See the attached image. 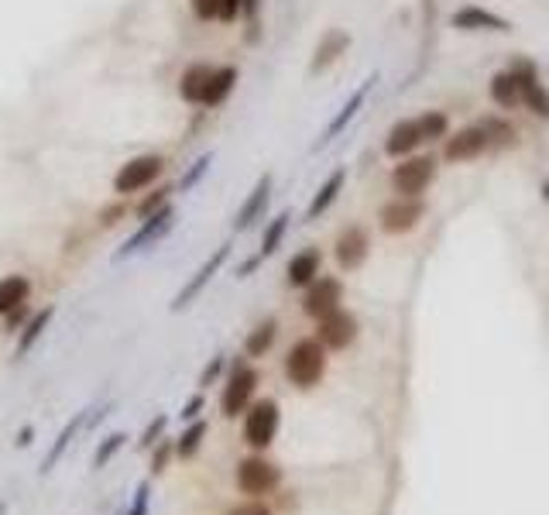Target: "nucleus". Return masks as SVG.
<instances>
[{"label":"nucleus","mask_w":549,"mask_h":515,"mask_svg":"<svg viewBox=\"0 0 549 515\" xmlns=\"http://www.w3.org/2000/svg\"><path fill=\"white\" fill-rule=\"evenodd\" d=\"M327 375V347L316 336H303L286 354V378L295 388H312Z\"/></svg>","instance_id":"nucleus-1"},{"label":"nucleus","mask_w":549,"mask_h":515,"mask_svg":"<svg viewBox=\"0 0 549 515\" xmlns=\"http://www.w3.org/2000/svg\"><path fill=\"white\" fill-rule=\"evenodd\" d=\"M439 162L433 155H409L398 158L392 169V193L395 196H422L437 182Z\"/></svg>","instance_id":"nucleus-2"},{"label":"nucleus","mask_w":549,"mask_h":515,"mask_svg":"<svg viewBox=\"0 0 549 515\" xmlns=\"http://www.w3.org/2000/svg\"><path fill=\"white\" fill-rule=\"evenodd\" d=\"M162 172H165V158L162 155H134L131 162H124L121 172L113 176V193H117V196L145 193L148 186L158 182Z\"/></svg>","instance_id":"nucleus-3"},{"label":"nucleus","mask_w":549,"mask_h":515,"mask_svg":"<svg viewBox=\"0 0 549 515\" xmlns=\"http://www.w3.org/2000/svg\"><path fill=\"white\" fill-rule=\"evenodd\" d=\"M172 227H176V206L165 203L162 210H154L152 217L141 220V227H137L131 237L124 241V247L113 254V262H124V258H131V254H137V251H148V247L158 245Z\"/></svg>","instance_id":"nucleus-4"},{"label":"nucleus","mask_w":549,"mask_h":515,"mask_svg":"<svg viewBox=\"0 0 549 515\" xmlns=\"http://www.w3.org/2000/svg\"><path fill=\"white\" fill-rule=\"evenodd\" d=\"M422 217H426V200H422V196H395V200H388L381 206L378 224H381L385 234L402 237V234L416 230Z\"/></svg>","instance_id":"nucleus-5"},{"label":"nucleus","mask_w":549,"mask_h":515,"mask_svg":"<svg viewBox=\"0 0 549 515\" xmlns=\"http://www.w3.org/2000/svg\"><path fill=\"white\" fill-rule=\"evenodd\" d=\"M279 403L275 399H262V403L247 405V416H244V440L251 444L254 450L271 447L275 433H279Z\"/></svg>","instance_id":"nucleus-6"},{"label":"nucleus","mask_w":549,"mask_h":515,"mask_svg":"<svg viewBox=\"0 0 549 515\" xmlns=\"http://www.w3.org/2000/svg\"><path fill=\"white\" fill-rule=\"evenodd\" d=\"M258 381L262 378H258L254 368H247V364H234L230 378H227V385H223V395H220V409H223L227 419H234V416L247 412V405H251V399H254Z\"/></svg>","instance_id":"nucleus-7"},{"label":"nucleus","mask_w":549,"mask_h":515,"mask_svg":"<svg viewBox=\"0 0 549 515\" xmlns=\"http://www.w3.org/2000/svg\"><path fill=\"white\" fill-rule=\"evenodd\" d=\"M484 152H491V137H487L481 120L478 124H467V128L453 131V135H446V141H443V162H450V165L474 162Z\"/></svg>","instance_id":"nucleus-8"},{"label":"nucleus","mask_w":549,"mask_h":515,"mask_svg":"<svg viewBox=\"0 0 549 515\" xmlns=\"http://www.w3.org/2000/svg\"><path fill=\"white\" fill-rule=\"evenodd\" d=\"M450 28L453 31H467V35H474V31H495V35L515 31V24L508 21V18H502L491 7H481V4H463V7H457L450 14Z\"/></svg>","instance_id":"nucleus-9"},{"label":"nucleus","mask_w":549,"mask_h":515,"mask_svg":"<svg viewBox=\"0 0 549 515\" xmlns=\"http://www.w3.org/2000/svg\"><path fill=\"white\" fill-rule=\"evenodd\" d=\"M344 303V282L333 278V275H320L312 286H306V295H303V313L312 316V320H323L333 310H340Z\"/></svg>","instance_id":"nucleus-10"},{"label":"nucleus","mask_w":549,"mask_h":515,"mask_svg":"<svg viewBox=\"0 0 549 515\" xmlns=\"http://www.w3.org/2000/svg\"><path fill=\"white\" fill-rule=\"evenodd\" d=\"M368 254H371V234H368V230H364L361 224L344 227V230L337 234L333 258H337V265H340L344 271L361 269V265L368 262Z\"/></svg>","instance_id":"nucleus-11"},{"label":"nucleus","mask_w":549,"mask_h":515,"mask_svg":"<svg viewBox=\"0 0 549 515\" xmlns=\"http://www.w3.org/2000/svg\"><path fill=\"white\" fill-rule=\"evenodd\" d=\"M279 481H282V470L275 468L271 461H264V457H247V461H241V468H237V488L244 494H251V498L275 492Z\"/></svg>","instance_id":"nucleus-12"},{"label":"nucleus","mask_w":549,"mask_h":515,"mask_svg":"<svg viewBox=\"0 0 549 515\" xmlns=\"http://www.w3.org/2000/svg\"><path fill=\"white\" fill-rule=\"evenodd\" d=\"M508 69H515V76H519V83H522V107H526L528 113H536V117L549 120V90H546V83L539 79V69L532 66L528 59H515Z\"/></svg>","instance_id":"nucleus-13"},{"label":"nucleus","mask_w":549,"mask_h":515,"mask_svg":"<svg viewBox=\"0 0 549 515\" xmlns=\"http://www.w3.org/2000/svg\"><path fill=\"white\" fill-rule=\"evenodd\" d=\"M374 83H378V72H374V76H368V79H364V83H361V87H357V90H354L351 96H347V104H344L340 111L333 113V120H329L327 128H323V135H320V141H316V152H320V148H327L333 137L347 131V124H351L354 117L361 113V107L368 104V96H371Z\"/></svg>","instance_id":"nucleus-14"},{"label":"nucleus","mask_w":549,"mask_h":515,"mask_svg":"<svg viewBox=\"0 0 549 515\" xmlns=\"http://www.w3.org/2000/svg\"><path fill=\"white\" fill-rule=\"evenodd\" d=\"M357 316L347 313V310H333L329 316L320 320V330H316V340L329 347V351H344L357 340Z\"/></svg>","instance_id":"nucleus-15"},{"label":"nucleus","mask_w":549,"mask_h":515,"mask_svg":"<svg viewBox=\"0 0 549 515\" xmlns=\"http://www.w3.org/2000/svg\"><path fill=\"white\" fill-rule=\"evenodd\" d=\"M227 258H230V245H220L217 251H213V254L203 262V269H196V275H193V278H189V282L179 289L176 299H172V310H176V313H179V310H186L189 303H196V295L206 289L210 282H213V275L223 269V262H227Z\"/></svg>","instance_id":"nucleus-16"},{"label":"nucleus","mask_w":549,"mask_h":515,"mask_svg":"<svg viewBox=\"0 0 549 515\" xmlns=\"http://www.w3.org/2000/svg\"><path fill=\"white\" fill-rule=\"evenodd\" d=\"M422 145H426V137H422L419 120L416 117H402V120H395V124L388 128V135H385V155L398 162V158L416 155Z\"/></svg>","instance_id":"nucleus-17"},{"label":"nucleus","mask_w":549,"mask_h":515,"mask_svg":"<svg viewBox=\"0 0 549 515\" xmlns=\"http://www.w3.org/2000/svg\"><path fill=\"white\" fill-rule=\"evenodd\" d=\"M347 48H351V35H347V31H340V28H329L327 35L320 38V46L312 48V59H309V76H320V72H327L329 66H337V62H340V55H347Z\"/></svg>","instance_id":"nucleus-18"},{"label":"nucleus","mask_w":549,"mask_h":515,"mask_svg":"<svg viewBox=\"0 0 549 515\" xmlns=\"http://www.w3.org/2000/svg\"><path fill=\"white\" fill-rule=\"evenodd\" d=\"M320 269H323V251L320 247H303L288 258L286 265V282L292 289H306L320 278Z\"/></svg>","instance_id":"nucleus-19"},{"label":"nucleus","mask_w":549,"mask_h":515,"mask_svg":"<svg viewBox=\"0 0 549 515\" xmlns=\"http://www.w3.org/2000/svg\"><path fill=\"white\" fill-rule=\"evenodd\" d=\"M271 189H275V179H271V172H264L262 179L254 182V189L247 193V200L241 203V210L234 217V230H247L254 220H262L264 210H268V200H271Z\"/></svg>","instance_id":"nucleus-20"},{"label":"nucleus","mask_w":549,"mask_h":515,"mask_svg":"<svg viewBox=\"0 0 549 515\" xmlns=\"http://www.w3.org/2000/svg\"><path fill=\"white\" fill-rule=\"evenodd\" d=\"M487 93H491V104H495L498 111H515V107H522V83H519L515 69L495 72Z\"/></svg>","instance_id":"nucleus-21"},{"label":"nucleus","mask_w":549,"mask_h":515,"mask_svg":"<svg viewBox=\"0 0 549 515\" xmlns=\"http://www.w3.org/2000/svg\"><path fill=\"white\" fill-rule=\"evenodd\" d=\"M344 182H347V169L340 165V169H333L327 176V182L312 193V200H309V206H306V220H320V217L327 213L329 206L337 203V196L344 193Z\"/></svg>","instance_id":"nucleus-22"},{"label":"nucleus","mask_w":549,"mask_h":515,"mask_svg":"<svg viewBox=\"0 0 549 515\" xmlns=\"http://www.w3.org/2000/svg\"><path fill=\"white\" fill-rule=\"evenodd\" d=\"M237 79H241L237 66H213V76H210V83H206V93H203V104H199V107H220V104L234 93Z\"/></svg>","instance_id":"nucleus-23"},{"label":"nucleus","mask_w":549,"mask_h":515,"mask_svg":"<svg viewBox=\"0 0 549 515\" xmlns=\"http://www.w3.org/2000/svg\"><path fill=\"white\" fill-rule=\"evenodd\" d=\"M210 76H213V66H206V62H193V66H186V72L179 76V96L186 100V104H203V93H206V83H210Z\"/></svg>","instance_id":"nucleus-24"},{"label":"nucleus","mask_w":549,"mask_h":515,"mask_svg":"<svg viewBox=\"0 0 549 515\" xmlns=\"http://www.w3.org/2000/svg\"><path fill=\"white\" fill-rule=\"evenodd\" d=\"M28 299H31V282L24 275L0 278V316H11L14 310H21Z\"/></svg>","instance_id":"nucleus-25"},{"label":"nucleus","mask_w":549,"mask_h":515,"mask_svg":"<svg viewBox=\"0 0 549 515\" xmlns=\"http://www.w3.org/2000/svg\"><path fill=\"white\" fill-rule=\"evenodd\" d=\"M275 334H279V323H275V320L258 323V327L247 334V340H244V354H247V358H264V354L271 351V344H275Z\"/></svg>","instance_id":"nucleus-26"},{"label":"nucleus","mask_w":549,"mask_h":515,"mask_svg":"<svg viewBox=\"0 0 549 515\" xmlns=\"http://www.w3.org/2000/svg\"><path fill=\"white\" fill-rule=\"evenodd\" d=\"M52 316H55V310L52 306H45V310H38V313L28 320V327L21 330V336H18V347H14V358H24L31 347H35V340L45 334V327L52 323Z\"/></svg>","instance_id":"nucleus-27"},{"label":"nucleus","mask_w":549,"mask_h":515,"mask_svg":"<svg viewBox=\"0 0 549 515\" xmlns=\"http://www.w3.org/2000/svg\"><path fill=\"white\" fill-rule=\"evenodd\" d=\"M288 220H292V213L288 210H282L279 217H271L268 220V227H264V234H262V262L264 258H271L279 247H282V241H286V234H288Z\"/></svg>","instance_id":"nucleus-28"},{"label":"nucleus","mask_w":549,"mask_h":515,"mask_svg":"<svg viewBox=\"0 0 549 515\" xmlns=\"http://www.w3.org/2000/svg\"><path fill=\"white\" fill-rule=\"evenodd\" d=\"M79 426H83V412H76V416H72V419L66 423V429H62V433L55 436V444H52V450L45 453V461H42V474H48V470L59 464V457L66 453V447L72 444V436L79 433Z\"/></svg>","instance_id":"nucleus-29"},{"label":"nucleus","mask_w":549,"mask_h":515,"mask_svg":"<svg viewBox=\"0 0 549 515\" xmlns=\"http://www.w3.org/2000/svg\"><path fill=\"white\" fill-rule=\"evenodd\" d=\"M484 131H487V137H491V148H515L519 145V131L508 124L505 117H484L481 120Z\"/></svg>","instance_id":"nucleus-30"},{"label":"nucleus","mask_w":549,"mask_h":515,"mask_svg":"<svg viewBox=\"0 0 549 515\" xmlns=\"http://www.w3.org/2000/svg\"><path fill=\"white\" fill-rule=\"evenodd\" d=\"M416 120H419V128H422L426 145H433V141H446V135H450V117H446L443 111H422Z\"/></svg>","instance_id":"nucleus-31"},{"label":"nucleus","mask_w":549,"mask_h":515,"mask_svg":"<svg viewBox=\"0 0 549 515\" xmlns=\"http://www.w3.org/2000/svg\"><path fill=\"white\" fill-rule=\"evenodd\" d=\"M203 436H206V423L199 419V423H193L182 436H179V444H176V453L179 457H193L199 450V444H203Z\"/></svg>","instance_id":"nucleus-32"},{"label":"nucleus","mask_w":549,"mask_h":515,"mask_svg":"<svg viewBox=\"0 0 549 515\" xmlns=\"http://www.w3.org/2000/svg\"><path fill=\"white\" fill-rule=\"evenodd\" d=\"M124 440H128L124 433H110L107 440L100 444V450H96V457H93V468H107V461L117 453V450L124 447Z\"/></svg>","instance_id":"nucleus-33"},{"label":"nucleus","mask_w":549,"mask_h":515,"mask_svg":"<svg viewBox=\"0 0 549 515\" xmlns=\"http://www.w3.org/2000/svg\"><path fill=\"white\" fill-rule=\"evenodd\" d=\"M169 193H172V186H158V189H152V196L141 200V206H137V217L145 220V217H152L154 210H162V206L169 203Z\"/></svg>","instance_id":"nucleus-34"},{"label":"nucleus","mask_w":549,"mask_h":515,"mask_svg":"<svg viewBox=\"0 0 549 515\" xmlns=\"http://www.w3.org/2000/svg\"><path fill=\"white\" fill-rule=\"evenodd\" d=\"M210 162H213V152H206V155H199L196 162H193V169L182 176V182H179V189H193L206 172H210Z\"/></svg>","instance_id":"nucleus-35"},{"label":"nucleus","mask_w":549,"mask_h":515,"mask_svg":"<svg viewBox=\"0 0 549 515\" xmlns=\"http://www.w3.org/2000/svg\"><path fill=\"white\" fill-rule=\"evenodd\" d=\"M189 7L199 21H217L220 14V0H189Z\"/></svg>","instance_id":"nucleus-36"},{"label":"nucleus","mask_w":549,"mask_h":515,"mask_svg":"<svg viewBox=\"0 0 549 515\" xmlns=\"http://www.w3.org/2000/svg\"><path fill=\"white\" fill-rule=\"evenodd\" d=\"M244 14V0H220V14H217V21H237Z\"/></svg>","instance_id":"nucleus-37"},{"label":"nucleus","mask_w":549,"mask_h":515,"mask_svg":"<svg viewBox=\"0 0 549 515\" xmlns=\"http://www.w3.org/2000/svg\"><path fill=\"white\" fill-rule=\"evenodd\" d=\"M148 502H152V488H148V485H137V492H134V505L128 515H148Z\"/></svg>","instance_id":"nucleus-38"},{"label":"nucleus","mask_w":549,"mask_h":515,"mask_svg":"<svg viewBox=\"0 0 549 515\" xmlns=\"http://www.w3.org/2000/svg\"><path fill=\"white\" fill-rule=\"evenodd\" d=\"M220 371H223V354H217V358L206 364V371L199 375V388H206V385H213V381L220 378Z\"/></svg>","instance_id":"nucleus-39"},{"label":"nucleus","mask_w":549,"mask_h":515,"mask_svg":"<svg viewBox=\"0 0 549 515\" xmlns=\"http://www.w3.org/2000/svg\"><path fill=\"white\" fill-rule=\"evenodd\" d=\"M165 423H169L165 416H154V419H152V426H148V429H145V436H141V450H145V447H152L154 440L162 436V429H165Z\"/></svg>","instance_id":"nucleus-40"},{"label":"nucleus","mask_w":549,"mask_h":515,"mask_svg":"<svg viewBox=\"0 0 549 515\" xmlns=\"http://www.w3.org/2000/svg\"><path fill=\"white\" fill-rule=\"evenodd\" d=\"M169 457H172V440H169V444H162V447L154 450V457H152V470H154V474H162V470H165V461H169Z\"/></svg>","instance_id":"nucleus-41"},{"label":"nucleus","mask_w":549,"mask_h":515,"mask_svg":"<svg viewBox=\"0 0 549 515\" xmlns=\"http://www.w3.org/2000/svg\"><path fill=\"white\" fill-rule=\"evenodd\" d=\"M230 515H271V512H268V505H262V502H244L237 509H230Z\"/></svg>","instance_id":"nucleus-42"},{"label":"nucleus","mask_w":549,"mask_h":515,"mask_svg":"<svg viewBox=\"0 0 549 515\" xmlns=\"http://www.w3.org/2000/svg\"><path fill=\"white\" fill-rule=\"evenodd\" d=\"M199 412H203V395H193L189 403L182 405V412H179V416H182V419H196Z\"/></svg>","instance_id":"nucleus-43"},{"label":"nucleus","mask_w":549,"mask_h":515,"mask_svg":"<svg viewBox=\"0 0 549 515\" xmlns=\"http://www.w3.org/2000/svg\"><path fill=\"white\" fill-rule=\"evenodd\" d=\"M258 7H262V0H244V14H247V18H254Z\"/></svg>","instance_id":"nucleus-44"},{"label":"nucleus","mask_w":549,"mask_h":515,"mask_svg":"<svg viewBox=\"0 0 549 515\" xmlns=\"http://www.w3.org/2000/svg\"><path fill=\"white\" fill-rule=\"evenodd\" d=\"M31 444V426H24L21 433H18V447H28Z\"/></svg>","instance_id":"nucleus-45"},{"label":"nucleus","mask_w":549,"mask_h":515,"mask_svg":"<svg viewBox=\"0 0 549 515\" xmlns=\"http://www.w3.org/2000/svg\"><path fill=\"white\" fill-rule=\"evenodd\" d=\"M543 196H546V200H549V179L543 182Z\"/></svg>","instance_id":"nucleus-46"},{"label":"nucleus","mask_w":549,"mask_h":515,"mask_svg":"<svg viewBox=\"0 0 549 515\" xmlns=\"http://www.w3.org/2000/svg\"><path fill=\"white\" fill-rule=\"evenodd\" d=\"M0 515H4V505H0Z\"/></svg>","instance_id":"nucleus-47"}]
</instances>
